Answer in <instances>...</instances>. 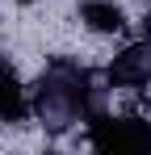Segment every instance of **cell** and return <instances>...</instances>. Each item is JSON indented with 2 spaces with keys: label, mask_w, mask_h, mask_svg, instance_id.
Here are the masks:
<instances>
[{
  "label": "cell",
  "mask_w": 151,
  "mask_h": 155,
  "mask_svg": "<svg viewBox=\"0 0 151 155\" xmlns=\"http://www.w3.org/2000/svg\"><path fill=\"white\" fill-rule=\"evenodd\" d=\"M29 101H34V113L42 117V126L67 130L72 122H88L97 113V88H92V76L84 67L59 59L42 71Z\"/></svg>",
  "instance_id": "1"
},
{
  "label": "cell",
  "mask_w": 151,
  "mask_h": 155,
  "mask_svg": "<svg viewBox=\"0 0 151 155\" xmlns=\"http://www.w3.org/2000/svg\"><path fill=\"white\" fill-rule=\"evenodd\" d=\"M88 147L105 151V155H113V151H151V122L92 113L88 117Z\"/></svg>",
  "instance_id": "2"
},
{
  "label": "cell",
  "mask_w": 151,
  "mask_h": 155,
  "mask_svg": "<svg viewBox=\"0 0 151 155\" xmlns=\"http://www.w3.org/2000/svg\"><path fill=\"white\" fill-rule=\"evenodd\" d=\"M105 80H109V88H147L151 84V46H126L113 63H109V71H105Z\"/></svg>",
  "instance_id": "3"
},
{
  "label": "cell",
  "mask_w": 151,
  "mask_h": 155,
  "mask_svg": "<svg viewBox=\"0 0 151 155\" xmlns=\"http://www.w3.org/2000/svg\"><path fill=\"white\" fill-rule=\"evenodd\" d=\"M29 109H34V101H29V92H25L21 76H17L8 63H0V122H25Z\"/></svg>",
  "instance_id": "4"
},
{
  "label": "cell",
  "mask_w": 151,
  "mask_h": 155,
  "mask_svg": "<svg viewBox=\"0 0 151 155\" xmlns=\"http://www.w3.org/2000/svg\"><path fill=\"white\" fill-rule=\"evenodd\" d=\"M80 21L92 34H118V29H126V13L113 0H84L80 4Z\"/></svg>",
  "instance_id": "5"
},
{
  "label": "cell",
  "mask_w": 151,
  "mask_h": 155,
  "mask_svg": "<svg viewBox=\"0 0 151 155\" xmlns=\"http://www.w3.org/2000/svg\"><path fill=\"white\" fill-rule=\"evenodd\" d=\"M21 4H34V0H21Z\"/></svg>",
  "instance_id": "6"
}]
</instances>
